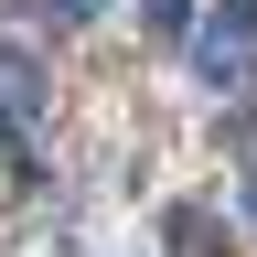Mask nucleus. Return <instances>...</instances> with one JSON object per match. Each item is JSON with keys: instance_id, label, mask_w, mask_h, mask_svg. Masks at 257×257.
I'll list each match as a JSON object with an SVG mask.
<instances>
[{"instance_id": "f257e3e1", "label": "nucleus", "mask_w": 257, "mask_h": 257, "mask_svg": "<svg viewBox=\"0 0 257 257\" xmlns=\"http://www.w3.org/2000/svg\"><path fill=\"white\" fill-rule=\"evenodd\" d=\"M193 64L214 96H246L257 86V0H214V22L193 32Z\"/></svg>"}, {"instance_id": "f03ea898", "label": "nucleus", "mask_w": 257, "mask_h": 257, "mask_svg": "<svg viewBox=\"0 0 257 257\" xmlns=\"http://www.w3.org/2000/svg\"><path fill=\"white\" fill-rule=\"evenodd\" d=\"M161 236H172V257H225V225H214L204 204H172V214H161Z\"/></svg>"}, {"instance_id": "20e7f679", "label": "nucleus", "mask_w": 257, "mask_h": 257, "mask_svg": "<svg viewBox=\"0 0 257 257\" xmlns=\"http://www.w3.org/2000/svg\"><path fill=\"white\" fill-rule=\"evenodd\" d=\"M246 214H257V150H246Z\"/></svg>"}, {"instance_id": "7ed1b4c3", "label": "nucleus", "mask_w": 257, "mask_h": 257, "mask_svg": "<svg viewBox=\"0 0 257 257\" xmlns=\"http://www.w3.org/2000/svg\"><path fill=\"white\" fill-rule=\"evenodd\" d=\"M54 11H64V22H86V11H96V0H54Z\"/></svg>"}]
</instances>
